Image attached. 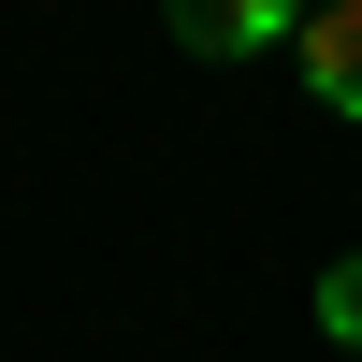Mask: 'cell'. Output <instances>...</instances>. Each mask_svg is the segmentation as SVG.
<instances>
[{
    "label": "cell",
    "instance_id": "2",
    "mask_svg": "<svg viewBox=\"0 0 362 362\" xmlns=\"http://www.w3.org/2000/svg\"><path fill=\"white\" fill-rule=\"evenodd\" d=\"M290 44H305V87H319V102H334V116H362V0H319Z\"/></svg>",
    "mask_w": 362,
    "mask_h": 362
},
{
    "label": "cell",
    "instance_id": "3",
    "mask_svg": "<svg viewBox=\"0 0 362 362\" xmlns=\"http://www.w3.org/2000/svg\"><path fill=\"white\" fill-rule=\"evenodd\" d=\"M319 334L362 348V247H348V261H319Z\"/></svg>",
    "mask_w": 362,
    "mask_h": 362
},
{
    "label": "cell",
    "instance_id": "1",
    "mask_svg": "<svg viewBox=\"0 0 362 362\" xmlns=\"http://www.w3.org/2000/svg\"><path fill=\"white\" fill-rule=\"evenodd\" d=\"M160 15H174V44H189V58H276L319 0H160Z\"/></svg>",
    "mask_w": 362,
    "mask_h": 362
}]
</instances>
